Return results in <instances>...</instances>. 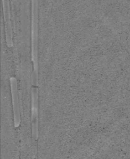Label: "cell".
Masks as SVG:
<instances>
[{
	"mask_svg": "<svg viewBox=\"0 0 130 159\" xmlns=\"http://www.w3.org/2000/svg\"><path fill=\"white\" fill-rule=\"evenodd\" d=\"M3 1V8L4 14V21L6 25V40L8 47H12L13 45L12 40V32L10 23V15H9V7L8 0Z\"/></svg>",
	"mask_w": 130,
	"mask_h": 159,
	"instance_id": "cell-3",
	"label": "cell"
},
{
	"mask_svg": "<svg viewBox=\"0 0 130 159\" xmlns=\"http://www.w3.org/2000/svg\"><path fill=\"white\" fill-rule=\"evenodd\" d=\"M38 89L37 86L32 88V107H31V120H32V135L33 139V157H35L37 153L36 141L38 137Z\"/></svg>",
	"mask_w": 130,
	"mask_h": 159,
	"instance_id": "cell-1",
	"label": "cell"
},
{
	"mask_svg": "<svg viewBox=\"0 0 130 159\" xmlns=\"http://www.w3.org/2000/svg\"><path fill=\"white\" fill-rule=\"evenodd\" d=\"M11 96L12 99L13 114L14 127H18L20 124V97L17 88V79L15 77L10 78Z\"/></svg>",
	"mask_w": 130,
	"mask_h": 159,
	"instance_id": "cell-2",
	"label": "cell"
}]
</instances>
